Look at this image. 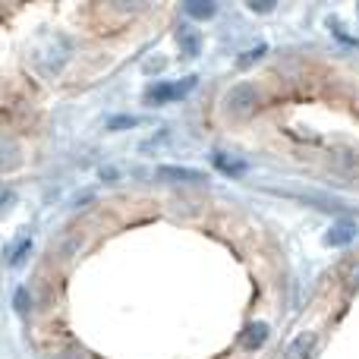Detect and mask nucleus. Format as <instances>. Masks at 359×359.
<instances>
[{
  "label": "nucleus",
  "mask_w": 359,
  "mask_h": 359,
  "mask_svg": "<svg viewBox=\"0 0 359 359\" xmlns=\"http://www.w3.org/2000/svg\"><path fill=\"white\" fill-rule=\"evenodd\" d=\"M196 88V76H186L180 82H158L145 92V104H168V101H180Z\"/></svg>",
  "instance_id": "nucleus-1"
},
{
  "label": "nucleus",
  "mask_w": 359,
  "mask_h": 359,
  "mask_svg": "<svg viewBox=\"0 0 359 359\" xmlns=\"http://www.w3.org/2000/svg\"><path fill=\"white\" fill-rule=\"evenodd\" d=\"M227 107L233 114H240V117L252 114L255 107H259V88H255L252 82H240V86H233L227 92Z\"/></svg>",
  "instance_id": "nucleus-2"
},
{
  "label": "nucleus",
  "mask_w": 359,
  "mask_h": 359,
  "mask_svg": "<svg viewBox=\"0 0 359 359\" xmlns=\"http://www.w3.org/2000/svg\"><path fill=\"white\" fill-rule=\"evenodd\" d=\"M359 233V227L353 221H337L328 227V233H325V243L328 246H347V243H353Z\"/></svg>",
  "instance_id": "nucleus-3"
},
{
  "label": "nucleus",
  "mask_w": 359,
  "mask_h": 359,
  "mask_svg": "<svg viewBox=\"0 0 359 359\" xmlns=\"http://www.w3.org/2000/svg\"><path fill=\"white\" fill-rule=\"evenodd\" d=\"M265 341H268V325L265 322H252L240 334V347L243 350H259V347H265Z\"/></svg>",
  "instance_id": "nucleus-4"
},
{
  "label": "nucleus",
  "mask_w": 359,
  "mask_h": 359,
  "mask_svg": "<svg viewBox=\"0 0 359 359\" xmlns=\"http://www.w3.org/2000/svg\"><path fill=\"white\" fill-rule=\"evenodd\" d=\"M211 161H215V168L221 170V174H227V177H243L249 170V164L243 161V158H233V155H224V151H217L215 158H211Z\"/></svg>",
  "instance_id": "nucleus-5"
},
{
  "label": "nucleus",
  "mask_w": 359,
  "mask_h": 359,
  "mask_svg": "<svg viewBox=\"0 0 359 359\" xmlns=\"http://www.w3.org/2000/svg\"><path fill=\"white\" fill-rule=\"evenodd\" d=\"M312 347H316V334H312V331H306V334H299L297 341L287 347L284 359H309L312 356Z\"/></svg>",
  "instance_id": "nucleus-6"
},
{
  "label": "nucleus",
  "mask_w": 359,
  "mask_h": 359,
  "mask_svg": "<svg viewBox=\"0 0 359 359\" xmlns=\"http://www.w3.org/2000/svg\"><path fill=\"white\" fill-rule=\"evenodd\" d=\"M158 174L168 180H180V183H198L202 180V170H192V168H161Z\"/></svg>",
  "instance_id": "nucleus-7"
},
{
  "label": "nucleus",
  "mask_w": 359,
  "mask_h": 359,
  "mask_svg": "<svg viewBox=\"0 0 359 359\" xmlns=\"http://www.w3.org/2000/svg\"><path fill=\"white\" fill-rule=\"evenodd\" d=\"M183 10H186V16H192V19H198V22H202V19H211V16H215V13H217V4H211V0H202V4H198V0H196V4H186Z\"/></svg>",
  "instance_id": "nucleus-8"
},
{
  "label": "nucleus",
  "mask_w": 359,
  "mask_h": 359,
  "mask_svg": "<svg viewBox=\"0 0 359 359\" xmlns=\"http://www.w3.org/2000/svg\"><path fill=\"white\" fill-rule=\"evenodd\" d=\"M177 38L183 41V50H186L189 57H192V54H198V38L192 35V32L186 29V25H180V29H177Z\"/></svg>",
  "instance_id": "nucleus-9"
},
{
  "label": "nucleus",
  "mask_w": 359,
  "mask_h": 359,
  "mask_svg": "<svg viewBox=\"0 0 359 359\" xmlns=\"http://www.w3.org/2000/svg\"><path fill=\"white\" fill-rule=\"evenodd\" d=\"M133 126H139L136 117H114L111 120V130H133Z\"/></svg>",
  "instance_id": "nucleus-10"
},
{
  "label": "nucleus",
  "mask_w": 359,
  "mask_h": 359,
  "mask_svg": "<svg viewBox=\"0 0 359 359\" xmlns=\"http://www.w3.org/2000/svg\"><path fill=\"white\" fill-rule=\"evenodd\" d=\"M262 54H265V44H259V48H255V50H246V54L240 57V67H249V63H252V60H259Z\"/></svg>",
  "instance_id": "nucleus-11"
},
{
  "label": "nucleus",
  "mask_w": 359,
  "mask_h": 359,
  "mask_svg": "<svg viewBox=\"0 0 359 359\" xmlns=\"http://www.w3.org/2000/svg\"><path fill=\"white\" fill-rule=\"evenodd\" d=\"M16 309L19 312H29V290H25V287H22V290H16Z\"/></svg>",
  "instance_id": "nucleus-12"
},
{
  "label": "nucleus",
  "mask_w": 359,
  "mask_h": 359,
  "mask_svg": "<svg viewBox=\"0 0 359 359\" xmlns=\"http://www.w3.org/2000/svg\"><path fill=\"white\" fill-rule=\"evenodd\" d=\"M249 10H252V13H271L274 4H249Z\"/></svg>",
  "instance_id": "nucleus-13"
}]
</instances>
